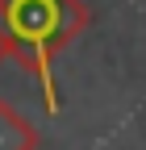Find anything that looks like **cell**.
I'll return each instance as SVG.
<instances>
[{"instance_id": "cell-1", "label": "cell", "mask_w": 146, "mask_h": 150, "mask_svg": "<svg viewBox=\"0 0 146 150\" xmlns=\"http://www.w3.org/2000/svg\"><path fill=\"white\" fill-rule=\"evenodd\" d=\"M84 29H88L84 0H0L4 54L38 79L46 112H59V88H54L50 67Z\"/></svg>"}, {"instance_id": "cell-2", "label": "cell", "mask_w": 146, "mask_h": 150, "mask_svg": "<svg viewBox=\"0 0 146 150\" xmlns=\"http://www.w3.org/2000/svg\"><path fill=\"white\" fill-rule=\"evenodd\" d=\"M42 134L33 129V121H25L9 100H0V150H38Z\"/></svg>"}, {"instance_id": "cell-3", "label": "cell", "mask_w": 146, "mask_h": 150, "mask_svg": "<svg viewBox=\"0 0 146 150\" xmlns=\"http://www.w3.org/2000/svg\"><path fill=\"white\" fill-rule=\"evenodd\" d=\"M0 63H4V38H0Z\"/></svg>"}]
</instances>
